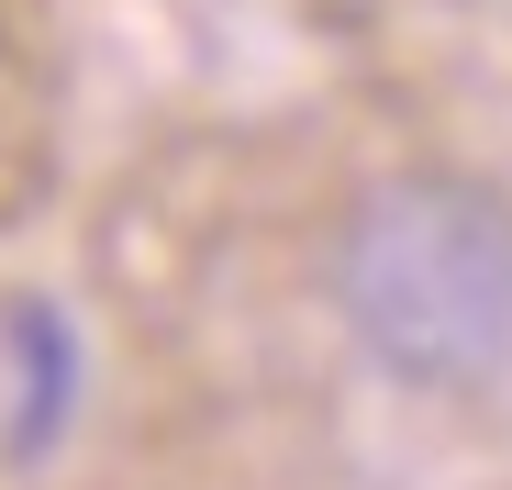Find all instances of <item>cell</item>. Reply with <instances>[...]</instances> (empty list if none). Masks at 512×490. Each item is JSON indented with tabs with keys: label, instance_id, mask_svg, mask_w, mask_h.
<instances>
[{
	"label": "cell",
	"instance_id": "1",
	"mask_svg": "<svg viewBox=\"0 0 512 490\" xmlns=\"http://www.w3.org/2000/svg\"><path fill=\"white\" fill-rule=\"evenodd\" d=\"M334 335L412 401L512 390V190L479 168H390L334 212Z\"/></svg>",
	"mask_w": 512,
	"mask_h": 490
}]
</instances>
